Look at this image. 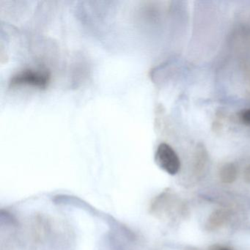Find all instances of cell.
Here are the masks:
<instances>
[{
  "mask_svg": "<svg viewBox=\"0 0 250 250\" xmlns=\"http://www.w3.org/2000/svg\"><path fill=\"white\" fill-rule=\"evenodd\" d=\"M208 162V153L206 147L203 145L197 146L194 157V171L196 174L203 172Z\"/></svg>",
  "mask_w": 250,
  "mask_h": 250,
  "instance_id": "5",
  "label": "cell"
},
{
  "mask_svg": "<svg viewBox=\"0 0 250 250\" xmlns=\"http://www.w3.org/2000/svg\"><path fill=\"white\" fill-rule=\"evenodd\" d=\"M230 213L226 209H217L209 216L206 222L208 230L213 231L223 227L229 221Z\"/></svg>",
  "mask_w": 250,
  "mask_h": 250,
  "instance_id": "3",
  "label": "cell"
},
{
  "mask_svg": "<svg viewBox=\"0 0 250 250\" xmlns=\"http://www.w3.org/2000/svg\"><path fill=\"white\" fill-rule=\"evenodd\" d=\"M208 250H232L228 248V247H222V246L219 245H213L209 248Z\"/></svg>",
  "mask_w": 250,
  "mask_h": 250,
  "instance_id": "8",
  "label": "cell"
},
{
  "mask_svg": "<svg viewBox=\"0 0 250 250\" xmlns=\"http://www.w3.org/2000/svg\"><path fill=\"white\" fill-rule=\"evenodd\" d=\"M50 74L43 70L26 69L13 76L10 81L11 87L27 85L46 89L50 83Z\"/></svg>",
  "mask_w": 250,
  "mask_h": 250,
  "instance_id": "1",
  "label": "cell"
},
{
  "mask_svg": "<svg viewBox=\"0 0 250 250\" xmlns=\"http://www.w3.org/2000/svg\"><path fill=\"white\" fill-rule=\"evenodd\" d=\"M244 180L247 184H250V165L246 167L244 169Z\"/></svg>",
  "mask_w": 250,
  "mask_h": 250,
  "instance_id": "7",
  "label": "cell"
},
{
  "mask_svg": "<svg viewBox=\"0 0 250 250\" xmlns=\"http://www.w3.org/2000/svg\"><path fill=\"white\" fill-rule=\"evenodd\" d=\"M239 119L243 124L250 126V109L241 111L239 114Z\"/></svg>",
  "mask_w": 250,
  "mask_h": 250,
  "instance_id": "6",
  "label": "cell"
},
{
  "mask_svg": "<svg viewBox=\"0 0 250 250\" xmlns=\"http://www.w3.org/2000/svg\"><path fill=\"white\" fill-rule=\"evenodd\" d=\"M238 177V169L232 163H227L221 167L219 171V178L224 184H232Z\"/></svg>",
  "mask_w": 250,
  "mask_h": 250,
  "instance_id": "4",
  "label": "cell"
},
{
  "mask_svg": "<svg viewBox=\"0 0 250 250\" xmlns=\"http://www.w3.org/2000/svg\"><path fill=\"white\" fill-rule=\"evenodd\" d=\"M155 162L161 169L171 175H176L181 168L179 157L167 143H162L158 146L155 153Z\"/></svg>",
  "mask_w": 250,
  "mask_h": 250,
  "instance_id": "2",
  "label": "cell"
}]
</instances>
